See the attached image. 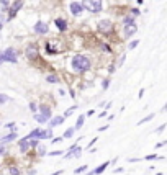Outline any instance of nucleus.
Returning a JSON list of instances; mask_svg holds the SVG:
<instances>
[{
	"mask_svg": "<svg viewBox=\"0 0 167 175\" xmlns=\"http://www.w3.org/2000/svg\"><path fill=\"white\" fill-rule=\"evenodd\" d=\"M90 65H92L90 59L84 54H76V56H72V59H70V67L74 72H77V74H84V72L90 70Z\"/></svg>",
	"mask_w": 167,
	"mask_h": 175,
	"instance_id": "nucleus-1",
	"label": "nucleus"
},
{
	"mask_svg": "<svg viewBox=\"0 0 167 175\" xmlns=\"http://www.w3.org/2000/svg\"><path fill=\"white\" fill-rule=\"evenodd\" d=\"M84 8L90 13H100L103 8V0H84Z\"/></svg>",
	"mask_w": 167,
	"mask_h": 175,
	"instance_id": "nucleus-2",
	"label": "nucleus"
},
{
	"mask_svg": "<svg viewBox=\"0 0 167 175\" xmlns=\"http://www.w3.org/2000/svg\"><path fill=\"white\" fill-rule=\"evenodd\" d=\"M2 59H3V62H12V64H15V62L18 61L17 51L13 49V48H7L3 53H2Z\"/></svg>",
	"mask_w": 167,
	"mask_h": 175,
	"instance_id": "nucleus-3",
	"label": "nucleus"
},
{
	"mask_svg": "<svg viewBox=\"0 0 167 175\" xmlns=\"http://www.w3.org/2000/svg\"><path fill=\"white\" fill-rule=\"evenodd\" d=\"M21 7H23V0H15V2L12 3V7L8 8V17H7V21H12L13 18H15Z\"/></svg>",
	"mask_w": 167,
	"mask_h": 175,
	"instance_id": "nucleus-4",
	"label": "nucleus"
},
{
	"mask_svg": "<svg viewBox=\"0 0 167 175\" xmlns=\"http://www.w3.org/2000/svg\"><path fill=\"white\" fill-rule=\"evenodd\" d=\"M98 30L103 33V34H110L113 31V23L110 20H102L98 23Z\"/></svg>",
	"mask_w": 167,
	"mask_h": 175,
	"instance_id": "nucleus-5",
	"label": "nucleus"
},
{
	"mask_svg": "<svg viewBox=\"0 0 167 175\" xmlns=\"http://www.w3.org/2000/svg\"><path fill=\"white\" fill-rule=\"evenodd\" d=\"M39 54V49H38V44L36 43H30V44L26 46V56L30 57V59H36Z\"/></svg>",
	"mask_w": 167,
	"mask_h": 175,
	"instance_id": "nucleus-6",
	"label": "nucleus"
},
{
	"mask_svg": "<svg viewBox=\"0 0 167 175\" xmlns=\"http://www.w3.org/2000/svg\"><path fill=\"white\" fill-rule=\"evenodd\" d=\"M69 10H70V13H72L74 17H81L82 12H84V5H82L81 2H72V3L69 5Z\"/></svg>",
	"mask_w": 167,
	"mask_h": 175,
	"instance_id": "nucleus-7",
	"label": "nucleus"
},
{
	"mask_svg": "<svg viewBox=\"0 0 167 175\" xmlns=\"http://www.w3.org/2000/svg\"><path fill=\"white\" fill-rule=\"evenodd\" d=\"M33 30H34L36 34H46V33L49 31V25L44 23V21H36Z\"/></svg>",
	"mask_w": 167,
	"mask_h": 175,
	"instance_id": "nucleus-8",
	"label": "nucleus"
},
{
	"mask_svg": "<svg viewBox=\"0 0 167 175\" xmlns=\"http://www.w3.org/2000/svg\"><path fill=\"white\" fill-rule=\"evenodd\" d=\"M125 38H131L134 33H138V26L134 23H129V25H125Z\"/></svg>",
	"mask_w": 167,
	"mask_h": 175,
	"instance_id": "nucleus-9",
	"label": "nucleus"
},
{
	"mask_svg": "<svg viewBox=\"0 0 167 175\" xmlns=\"http://www.w3.org/2000/svg\"><path fill=\"white\" fill-rule=\"evenodd\" d=\"M81 152H82V147H79L77 144H74V146H70L69 147V152L66 154V157L69 159V157H79L81 156Z\"/></svg>",
	"mask_w": 167,
	"mask_h": 175,
	"instance_id": "nucleus-10",
	"label": "nucleus"
},
{
	"mask_svg": "<svg viewBox=\"0 0 167 175\" xmlns=\"http://www.w3.org/2000/svg\"><path fill=\"white\" fill-rule=\"evenodd\" d=\"M54 23H56V26H57V30H59L61 33L67 30V21H66V20H64V18H56V20H54Z\"/></svg>",
	"mask_w": 167,
	"mask_h": 175,
	"instance_id": "nucleus-11",
	"label": "nucleus"
},
{
	"mask_svg": "<svg viewBox=\"0 0 167 175\" xmlns=\"http://www.w3.org/2000/svg\"><path fill=\"white\" fill-rule=\"evenodd\" d=\"M39 115L46 116V118L49 120L51 116H53V111H51V108H49L48 105H41V106H39Z\"/></svg>",
	"mask_w": 167,
	"mask_h": 175,
	"instance_id": "nucleus-12",
	"label": "nucleus"
},
{
	"mask_svg": "<svg viewBox=\"0 0 167 175\" xmlns=\"http://www.w3.org/2000/svg\"><path fill=\"white\" fill-rule=\"evenodd\" d=\"M64 116H54L53 120L49 121V128H54V126H57V125H61V123H64Z\"/></svg>",
	"mask_w": 167,
	"mask_h": 175,
	"instance_id": "nucleus-13",
	"label": "nucleus"
},
{
	"mask_svg": "<svg viewBox=\"0 0 167 175\" xmlns=\"http://www.w3.org/2000/svg\"><path fill=\"white\" fill-rule=\"evenodd\" d=\"M30 147H31L30 139H21V141H20V151H21V152H26Z\"/></svg>",
	"mask_w": 167,
	"mask_h": 175,
	"instance_id": "nucleus-14",
	"label": "nucleus"
},
{
	"mask_svg": "<svg viewBox=\"0 0 167 175\" xmlns=\"http://www.w3.org/2000/svg\"><path fill=\"white\" fill-rule=\"evenodd\" d=\"M108 164H110V162H103V164H102V165H98V167H97V169H95V170H93V175H100L102 172H105V169H107V167H108Z\"/></svg>",
	"mask_w": 167,
	"mask_h": 175,
	"instance_id": "nucleus-15",
	"label": "nucleus"
},
{
	"mask_svg": "<svg viewBox=\"0 0 167 175\" xmlns=\"http://www.w3.org/2000/svg\"><path fill=\"white\" fill-rule=\"evenodd\" d=\"M46 80L49 84H59V77H57L56 74H48L46 75Z\"/></svg>",
	"mask_w": 167,
	"mask_h": 175,
	"instance_id": "nucleus-16",
	"label": "nucleus"
},
{
	"mask_svg": "<svg viewBox=\"0 0 167 175\" xmlns=\"http://www.w3.org/2000/svg\"><path fill=\"white\" fill-rule=\"evenodd\" d=\"M84 121H85V115H81L77 118V123H76V126H74V129L77 131V129H81L82 128V125H84Z\"/></svg>",
	"mask_w": 167,
	"mask_h": 175,
	"instance_id": "nucleus-17",
	"label": "nucleus"
},
{
	"mask_svg": "<svg viewBox=\"0 0 167 175\" xmlns=\"http://www.w3.org/2000/svg\"><path fill=\"white\" fill-rule=\"evenodd\" d=\"M15 139H17V133H15V131H12L8 136H5V137H3V141H5V142H12V141H15Z\"/></svg>",
	"mask_w": 167,
	"mask_h": 175,
	"instance_id": "nucleus-18",
	"label": "nucleus"
},
{
	"mask_svg": "<svg viewBox=\"0 0 167 175\" xmlns=\"http://www.w3.org/2000/svg\"><path fill=\"white\" fill-rule=\"evenodd\" d=\"M34 120L38 121V123H48V121H49L46 116H43V115H39V113H34Z\"/></svg>",
	"mask_w": 167,
	"mask_h": 175,
	"instance_id": "nucleus-19",
	"label": "nucleus"
},
{
	"mask_svg": "<svg viewBox=\"0 0 167 175\" xmlns=\"http://www.w3.org/2000/svg\"><path fill=\"white\" fill-rule=\"evenodd\" d=\"M8 100H10V97H8V95H5V93H0V105L7 103Z\"/></svg>",
	"mask_w": 167,
	"mask_h": 175,
	"instance_id": "nucleus-20",
	"label": "nucleus"
},
{
	"mask_svg": "<svg viewBox=\"0 0 167 175\" xmlns=\"http://www.w3.org/2000/svg\"><path fill=\"white\" fill-rule=\"evenodd\" d=\"M129 23H134V17H125L123 18V25H129Z\"/></svg>",
	"mask_w": 167,
	"mask_h": 175,
	"instance_id": "nucleus-21",
	"label": "nucleus"
},
{
	"mask_svg": "<svg viewBox=\"0 0 167 175\" xmlns=\"http://www.w3.org/2000/svg\"><path fill=\"white\" fill-rule=\"evenodd\" d=\"M152 118H154V113H151V115H148V116H146V118H143L139 123H138V125H143V123H148V121H151Z\"/></svg>",
	"mask_w": 167,
	"mask_h": 175,
	"instance_id": "nucleus-22",
	"label": "nucleus"
},
{
	"mask_svg": "<svg viewBox=\"0 0 167 175\" xmlns=\"http://www.w3.org/2000/svg\"><path fill=\"white\" fill-rule=\"evenodd\" d=\"M74 133H76V129L74 128H69L66 133H64V137H72V136H74Z\"/></svg>",
	"mask_w": 167,
	"mask_h": 175,
	"instance_id": "nucleus-23",
	"label": "nucleus"
},
{
	"mask_svg": "<svg viewBox=\"0 0 167 175\" xmlns=\"http://www.w3.org/2000/svg\"><path fill=\"white\" fill-rule=\"evenodd\" d=\"M74 110H77V105H76V106H70L69 110H67L66 113H64V118H67V116H70L72 113H74Z\"/></svg>",
	"mask_w": 167,
	"mask_h": 175,
	"instance_id": "nucleus-24",
	"label": "nucleus"
},
{
	"mask_svg": "<svg viewBox=\"0 0 167 175\" xmlns=\"http://www.w3.org/2000/svg\"><path fill=\"white\" fill-rule=\"evenodd\" d=\"M36 147H38V154H39V156L46 154V149H44V146H39V144H38V146H36Z\"/></svg>",
	"mask_w": 167,
	"mask_h": 175,
	"instance_id": "nucleus-25",
	"label": "nucleus"
},
{
	"mask_svg": "<svg viewBox=\"0 0 167 175\" xmlns=\"http://www.w3.org/2000/svg\"><path fill=\"white\" fill-rule=\"evenodd\" d=\"M138 44H139V41H138V39H134V41H131V43H129V46H128V49H134Z\"/></svg>",
	"mask_w": 167,
	"mask_h": 175,
	"instance_id": "nucleus-26",
	"label": "nucleus"
},
{
	"mask_svg": "<svg viewBox=\"0 0 167 175\" xmlns=\"http://www.w3.org/2000/svg\"><path fill=\"white\" fill-rule=\"evenodd\" d=\"M85 170H87V165H81V167H77V169H76V173H82Z\"/></svg>",
	"mask_w": 167,
	"mask_h": 175,
	"instance_id": "nucleus-27",
	"label": "nucleus"
},
{
	"mask_svg": "<svg viewBox=\"0 0 167 175\" xmlns=\"http://www.w3.org/2000/svg\"><path fill=\"white\" fill-rule=\"evenodd\" d=\"M10 175H20V170L17 167H10Z\"/></svg>",
	"mask_w": 167,
	"mask_h": 175,
	"instance_id": "nucleus-28",
	"label": "nucleus"
},
{
	"mask_svg": "<svg viewBox=\"0 0 167 175\" xmlns=\"http://www.w3.org/2000/svg\"><path fill=\"white\" fill-rule=\"evenodd\" d=\"M108 85H110V80L105 79V80H103V84H102V87H103V90H107V89H108Z\"/></svg>",
	"mask_w": 167,
	"mask_h": 175,
	"instance_id": "nucleus-29",
	"label": "nucleus"
},
{
	"mask_svg": "<svg viewBox=\"0 0 167 175\" xmlns=\"http://www.w3.org/2000/svg\"><path fill=\"white\" fill-rule=\"evenodd\" d=\"M30 110H31L33 113H36V110H38V106H36V103H33V101H31V103H30Z\"/></svg>",
	"mask_w": 167,
	"mask_h": 175,
	"instance_id": "nucleus-30",
	"label": "nucleus"
},
{
	"mask_svg": "<svg viewBox=\"0 0 167 175\" xmlns=\"http://www.w3.org/2000/svg\"><path fill=\"white\" fill-rule=\"evenodd\" d=\"M0 3H2V8L5 10L7 7H8V0H0Z\"/></svg>",
	"mask_w": 167,
	"mask_h": 175,
	"instance_id": "nucleus-31",
	"label": "nucleus"
},
{
	"mask_svg": "<svg viewBox=\"0 0 167 175\" xmlns=\"http://www.w3.org/2000/svg\"><path fill=\"white\" fill-rule=\"evenodd\" d=\"M62 154V151H53V152H49V156H61Z\"/></svg>",
	"mask_w": 167,
	"mask_h": 175,
	"instance_id": "nucleus-32",
	"label": "nucleus"
},
{
	"mask_svg": "<svg viewBox=\"0 0 167 175\" xmlns=\"http://www.w3.org/2000/svg\"><path fill=\"white\" fill-rule=\"evenodd\" d=\"M164 129H165V123H164V125H161V126L157 128V131H156V133H162Z\"/></svg>",
	"mask_w": 167,
	"mask_h": 175,
	"instance_id": "nucleus-33",
	"label": "nucleus"
},
{
	"mask_svg": "<svg viewBox=\"0 0 167 175\" xmlns=\"http://www.w3.org/2000/svg\"><path fill=\"white\" fill-rule=\"evenodd\" d=\"M152 159L156 160V159H157V156H156V154H151V156H148V157H146V160H152Z\"/></svg>",
	"mask_w": 167,
	"mask_h": 175,
	"instance_id": "nucleus-34",
	"label": "nucleus"
},
{
	"mask_svg": "<svg viewBox=\"0 0 167 175\" xmlns=\"http://www.w3.org/2000/svg\"><path fill=\"white\" fill-rule=\"evenodd\" d=\"M5 126H7V128H10V129H15V123H7Z\"/></svg>",
	"mask_w": 167,
	"mask_h": 175,
	"instance_id": "nucleus-35",
	"label": "nucleus"
},
{
	"mask_svg": "<svg viewBox=\"0 0 167 175\" xmlns=\"http://www.w3.org/2000/svg\"><path fill=\"white\" fill-rule=\"evenodd\" d=\"M164 144H167V141H162V142H159V144H156V149H159V147H162Z\"/></svg>",
	"mask_w": 167,
	"mask_h": 175,
	"instance_id": "nucleus-36",
	"label": "nucleus"
},
{
	"mask_svg": "<svg viewBox=\"0 0 167 175\" xmlns=\"http://www.w3.org/2000/svg\"><path fill=\"white\" fill-rule=\"evenodd\" d=\"M131 13H133V15H139V10H138V8H133Z\"/></svg>",
	"mask_w": 167,
	"mask_h": 175,
	"instance_id": "nucleus-37",
	"label": "nucleus"
},
{
	"mask_svg": "<svg viewBox=\"0 0 167 175\" xmlns=\"http://www.w3.org/2000/svg\"><path fill=\"white\" fill-rule=\"evenodd\" d=\"M141 159H128V162H139Z\"/></svg>",
	"mask_w": 167,
	"mask_h": 175,
	"instance_id": "nucleus-38",
	"label": "nucleus"
},
{
	"mask_svg": "<svg viewBox=\"0 0 167 175\" xmlns=\"http://www.w3.org/2000/svg\"><path fill=\"white\" fill-rule=\"evenodd\" d=\"M102 49H103V51H110V48H108L107 44H102Z\"/></svg>",
	"mask_w": 167,
	"mask_h": 175,
	"instance_id": "nucleus-39",
	"label": "nucleus"
},
{
	"mask_svg": "<svg viewBox=\"0 0 167 175\" xmlns=\"http://www.w3.org/2000/svg\"><path fill=\"white\" fill-rule=\"evenodd\" d=\"M59 141H62V137H54L53 139V142H59Z\"/></svg>",
	"mask_w": 167,
	"mask_h": 175,
	"instance_id": "nucleus-40",
	"label": "nucleus"
},
{
	"mask_svg": "<svg viewBox=\"0 0 167 175\" xmlns=\"http://www.w3.org/2000/svg\"><path fill=\"white\" fill-rule=\"evenodd\" d=\"M3 152H5V147H3V146H0V156H2Z\"/></svg>",
	"mask_w": 167,
	"mask_h": 175,
	"instance_id": "nucleus-41",
	"label": "nucleus"
},
{
	"mask_svg": "<svg viewBox=\"0 0 167 175\" xmlns=\"http://www.w3.org/2000/svg\"><path fill=\"white\" fill-rule=\"evenodd\" d=\"M62 173V170H57V172H54V173H51V175H61Z\"/></svg>",
	"mask_w": 167,
	"mask_h": 175,
	"instance_id": "nucleus-42",
	"label": "nucleus"
},
{
	"mask_svg": "<svg viewBox=\"0 0 167 175\" xmlns=\"http://www.w3.org/2000/svg\"><path fill=\"white\" fill-rule=\"evenodd\" d=\"M3 62V59H2V53H0V64H2Z\"/></svg>",
	"mask_w": 167,
	"mask_h": 175,
	"instance_id": "nucleus-43",
	"label": "nucleus"
},
{
	"mask_svg": "<svg viewBox=\"0 0 167 175\" xmlns=\"http://www.w3.org/2000/svg\"><path fill=\"white\" fill-rule=\"evenodd\" d=\"M87 175H93V170H92V172H89V173H87Z\"/></svg>",
	"mask_w": 167,
	"mask_h": 175,
	"instance_id": "nucleus-44",
	"label": "nucleus"
},
{
	"mask_svg": "<svg viewBox=\"0 0 167 175\" xmlns=\"http://www.w3.org/2000/svg\"><path fill=\"white\" fill-rule=\"evenodd\" d=\"M0 30H2V21H0Z\"/></svg>",
	"mask_w": 167,
	"mask_h": 175,
	"instance_id": "nucleus-45",
	"label": "nucleus"
}]
</instances>
